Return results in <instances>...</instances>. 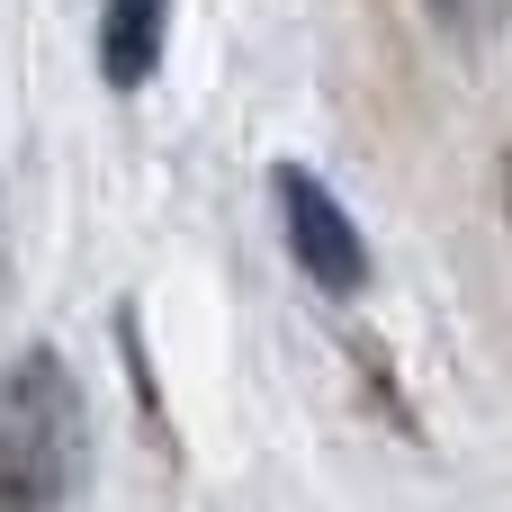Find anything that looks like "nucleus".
Segmentation results:
<instances>
[{"label":"nucleus","mask_w":512,"mask_h":512,"mask_svg":"<svg viewBox=\"0 0 512 512\" xmlns=\"http://www.w3.org/2000/svg\"><path fill=\"white\" fill-rule=\"evenodd\" d=\"M81 468V387L54 351L0 378V512H54Z\"/></svg>","instance_id":"nucleus-1"},{"label":"nucleus","mask_w":512,"mask_h":512,"mask_svg":"<svg viewBox=\"0 0 512 512\" xmlns=\"http://www.w3.org/2000/svg\"><path fill=\"white\" fill-rule=\"evenodd\" d=\"M270 189H279V225H288L297 270H306L324 297H360V288H369V243H360L351 207L333 198V180H315L306 162H279Z\"/></svg>","instance_id":"nucleus-2"},{"label":"nucleus","mask_w":512,"mask_h":512,"mask_svg":"<svg viewBox=\"0 0 512 512\" xmlns=\"http://www.w3.org/2000/svg\"><path fill=\"white\" fill-rule=\"evenodd\" d=\"M171 45V0H99V72L108 90H144Z\"/></svg>","instance_id":"nucleus-3"},{"label":"nucleus","mask_w":512,"mask_h":512,"mask_svg":"<svg viewBox=\"0 0 512 512\" xmlns=\"http://www.w3.org/2000/svg\"><path fill=\"white\" fill-rule=\"evenodd\" d=\"M423 9H432V27L459 36V45H486V36L504 27V0H423Z\"/></svg>","instance_id":"nucleus-4"},{"label":"nucleus","mask_w":512,"mask_h":512,"mask_svg":"<svg viewBox=\"0 0 512 512\" xmlns=\"http://www.w3.org/2000/svg\"><path fill=\"white\" fill-rule=\"evenodd\" d=\"M504 225H512V153H504Z\"/></svg>","instance_id":"nucleus-5"}]
</instances>
